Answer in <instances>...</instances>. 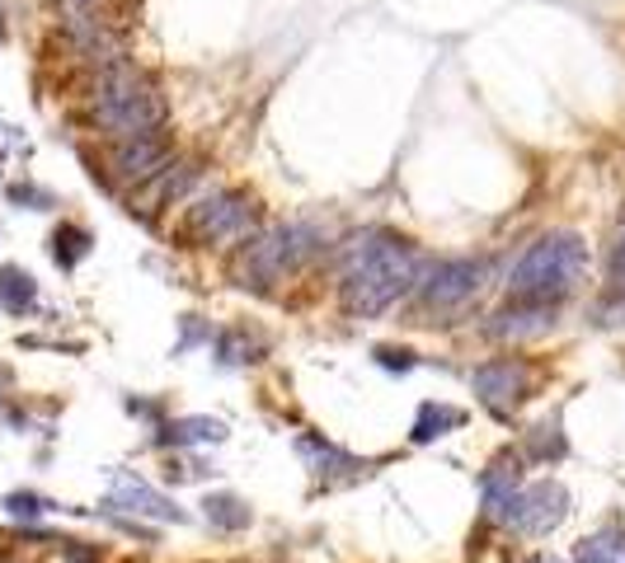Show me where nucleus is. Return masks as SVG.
Masks as SVG:
<instances>
[{
    "label": "nucleus",
    "mask_w": 625,
    "mask_h": 563,
    "mask_svg": "<svg viewBox=\"0 0 625 563\" xmlns=\"http://www.w3.org/2000/svg\"><path fill=\"white\" fill-rule=\"evenodd\" d=\"M424 268L428 259L410 240H400V235H386V230L363 235V240H353L349 263H343V282H339L343 310L357 320L386 315L390 306H400L424 282Z\"/></svg>",
    "instance_id": "f257e3e1"
},
{
    "label": "nucleus",
    "mask_w": 625,
    "mask_h": 563,
    "mask_svg": "<svg viewBox=\"0 0 625 563\" xmlns=\"http://www.w3.org/2000/svg\"><path fill=\"white\" fill-rule=\"evenodd\" d=\"M588 240L578 230H551L541 235L527 254L512 263L508 291L512 301H536V306H559L588 282Z\"/></svg>",
    "instance_id": "f03ea898"
},
{
    "label": "nucleus",
    "mask_w": 625,
    "mask_h": 563,
    "mask_svg": "<svg viewBox=\"0 0 625 563\" xmlns=\"http://www.w3.org/2000/svg\"><path fill=\"white\" fill-rule=\"evenodd\" d=\"M95 122L108 141L151 136L165 128V94L132 61H114V67H104L95 85Z\"/></svg>",
    "instance_id": "7ed1b4c3"
},
{
    "label": "nucleus",
    "mask_w": 625,
    "mask_h": 563,
    "mask_svg": "<svg viewBox=\"0 0 625 563\" xmlns=\"http://www.w3.org/2000/svg\"><path fill=\"white\" fill-rule=\"evenodd\" d=\"M316 249H320V235L310 226H273L240 249L236 277L240 287H273V282H287Z\"/></svg>",
    "instance_id": "20e7f679"
},
{
    "label": "nucleus",
    "mask_w": 625,
    "mask_h": 563,
    "mask_svg": "<svg viewBox=\"0 0 625 563\" xmlns=\"http://www.w3.org/2000/svg\"><path fill=\"white\" fill-rule=\"evenodd\" d=\"M255 197L240 193V188H216L212 197H202L184 216V240L193 249H212V244H231L245 240L255 230Z\"/></svg>",
    "instance_id": "39448f33"
},
{
    "label": "nucleus",
    "mask_w": 625,
    "mask_h": 563,
    "mask_svg": "<svg viewBox=\"0 0 625 563\" xmlns=\"http://www.w3.org/2000/svg\"><path fill=\"white\" fill-rule=\"evenodd\" d=\"M484 287V263L475 259H443V263H428L424 282H418V301H424L428 315H451V310L471 306Z\"/></svg>",
    "instance_id": "423d86ee"
},
{
    "label": "nucleus",
    "mask_w": 625,
    "mask_h": 563,
    "mask_svg": "<svg viewBox=\"0 0 625 563\" xmlns=\"http://www.w3.org/2000/svg\"><path fill=\"white\" fill-rule=\"evenodd\" d=\"M471 385H475V395L490 404L494 414H508V409H518V404L531 395V371L522 362H512V357H498V362L475 367Z\"/></svg>",
    "instance_id": "0eeeda50"
},
{
    "label": "nucleus",
    "mask_w": 625,
    "mask_h": 563,
    "mask_svg": "<svg viewBox=\"0 0 625 563\" xmlns=\"http://www.w3.org/2000/svg\"><path fill=\"white\" fill-rule=\"evenodd\" d=\"M169 160H175V146H169L165 132L132 136V141H114V175H118L122 183H146V179L161 175Z\"/></svg>",
    "instance_id": "6e6552de"
},
{
    "label": "nucleus",
    "mask_w": 625,
    "mask_h": 563,
    "mask_svg": "<svg viewBox=\"0 0 625 563\" xmlns=\"http://www.w3.org/2000/svg\"><path fill=\"white\" fill-rule=\"evenodd\" d=\"M569 516V493L559 489L555 479L545 483H531V489H522V503H518V530H527V536H551V530Z\"/></svg>",
    "instance_id": "1a4fd4ad"
},
{
    "label": "nucleus",
    "mask_w": 625,
    "mask_h": 563,
    "mask_svg": "<svg viewBox=\"0 0 625 563\" xmlns=\"http://www.w3.org/2000/svg\"><path fill=\"white\" fill-rule=\"evenodd\" d=\"M480 493H484V516H490V522H504V526L518 522V503H522V475H518V465L498 460L494 469H484Z\"/></svg>",
    "instance_id": "9d476101"
},
{
    "label": "nucleus",
    "mask_w": 625,
    "mask_h": 563,
    "mask_svg": "<svg viewBox=\"0 0 625 563\" xmlns=\"http://www.w3.org/2000/svg\"><path fill=\"white\" fill-rule=\"evenodd\" d=\"M555 324V306H536V301H512L508 310H498L490 334L504 338V343H518V338H536Z\"/></svg>",
    "instance_id": "9b49d317"
},
{
    "label": "nucleus",
    "mask_w": 625,
    "mask_h": 563,
    "mask_svg": "<svg viewBox=\"0 0 625 563\" xmlns=\"http://www.w3.org/2000/svg\"><path fill=\"white\" fill-rule=\"evenodd\" d=\"M108 507H122V512H137V516H155V522H184V512L169 503L165 493H155L151 483H142V479H118Z\"/></svg>",
    "instance_id": "f8f14e48"
},
{
    "label": "nucleus",
    "mask_w": 625,
    "mask_h": 563,
    "mask_svg": "<svg viewBox=\"0 0 625 563\" xmlns=\"http://www.w3.org/2000/svg\"><path fill=\"white\" fill-rule=\"evenodd\" d=\"M38 301V282L28 277L24 268H0V306L10 310V315H28Z\"/></svg>",
    "instance_id": "ddd939ff"
},
{
    "label": "nucleus",
    "mask_w": 625,
    "mask_h": 563,
    "mask_svg": "<svg viewBox=\"0 0 625 563\" xmlns=\"http://www.w3.org/2000/svg\"><path fill=\"white\" fill-rule=\"evenodd\" d=\"M465 414L461 409H447V404H424V414L414 422V442H433V436H447L451 428H461Z\"/></svg>",
    "instance_id": "4468645a"
},
{
    "label": "nucleus",
    "mask_w": 625,
    "mask_h": 563,
    "mask_svg": "<svg viewBox=\"0 0 625 563\" xmlns=\"http://www.w3.org/2000/svg\"><path fill=\"white\" fill-rule=\"evenodd\" d=\"M208 522L212 526H222V530H245L249 526V507L240 503L236 493H216V498H208Z\"/></svg>",
    "instance_id": "2eb2a0df"
},
{
    "label": "nucleus",
    "mask_w": 625,
    "mask_h": 563,
    "mask_svg": "<svg viewBox=\"0 0 625 563\" xmlns=\"http://www.w3.org/2000/svg\"><path fill=\"white\" fill-rule=\"evenodd\" d=\"M90 254V230H81V226H61L57 235H52V259L61 263V268H75Z\"/></svg>",
    "instance_id": "dca6fc26"
},
{
    "label": "nucleus",
    "mask_w": 625,
    "mask_h": 563,
    "mask_svg": "<svg viewBox=\"0 0 625 563\" xmlns=\"http://www.w3.org/2000/svg\"><path fill=\"white\" fill-rule=\"evenodd\" d=\"M169 436H175V442H222L226 422H216V418H179L175 428H169Z\"/></svg>",
    "instance_id": "f3484780"
},
{
    "label": "nucleus",
    "mask_w": 625,
    "mask_h": 563,
    "mask_svg": "<svg viewBox=\"0 0 625 563\" xmlns=\"http://www.w3.org/2000/svg\"><path fill=\"white\" fill-rule=\"evenodd\" d=\"M52 503H43L38 493H10L5 498V512H14V516H43Z\"/></svg>",
    "instance_id": "a211bd4d"
},
{
    "label": "nucleus",
    "mask_w": 625,
    "mask_h": 563,
    "mask_svg": "<svg viewBox=\"0 0 625 563\" xmlns=\"http://www.w3.org/2000/svg\"><path fill=\"white\" fill-rule=\"evenodd\" d=\"M578 563H621V559L606 540H583L578 544Z\"/></svg>",
    "instance_id": "6ab92c4d"
},
{
    "label": "nucleus",
    "mask_w": 625,
    "mask_h": 563,
    "mask_svg": "<svg viewBox=\"0 0 625 563\" xmlns=\"http://www.w3.org/2000/svg\"><path fill=\"white\" fill-rule=\"evenodd\" d=\"M612 282H616V291H625V235L612 244Z\"/></svg>",
    "instance_id": "aec40b11"
},
{
    "label": "nucleus",
    "mask_w": 625,
    "mask_h": 563,
    "mask_svg": "<svg viewBox=\"0 0 625 563\" xmlns=\"http://www.w3.org/2000/svg\"><path fill=\"white\" fill-rule=\"evenodd\" d=\"M377 357H381L386 367H400V371H410V367H414V357H410V352H396V348H381Z\"/></svg>",
    "instance_id": "412c9836"
},
{
    "label": "nucleus",
    "mask_w": 625,
    "mask_h": 563,
    "mask_svg": "<svg viewBox=\"0 0 625 563\" xmlns=\"http://www.w3.org/2000/svg\"><path fill=\"white\" fill-rule=\"evenodd\" d=\"M527 563H559V559H551V554H536V559H527Z\"/></svg>",
    "instance_id": "4be33fe9"
}]
</instances>
